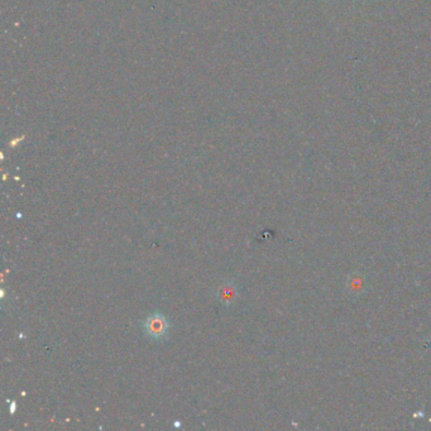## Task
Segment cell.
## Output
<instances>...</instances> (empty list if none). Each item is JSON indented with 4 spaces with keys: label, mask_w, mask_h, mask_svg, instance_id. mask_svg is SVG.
<instances>
[{
    "label": "cell",
    "mask_w": 431,
    "mask_h": 431,
    "mask_svg": "<svg viewBox=\"0 0 431 431\" xmlns=\"http://www.w3.org/2000/svg\"><path fill=\"white\" fill-rule=\"evenodd\" d=\"M145 327L153 339H163L168 333V321L161 314H154L146 320Z\"/></svg>",
    "instance_id": "obj_1"
},
{
    "label": "cell",
    "mask_w": 431,
    "mask_h": 431,
    "mask_svg": "<svg viewBox=\"0 0 431 431\" xmlns=\"http://www.w3.org/2000/svg\"><path fill=\"white\" fill-rule=\"evenodd\" d=\"M236 290L231 286H224L220 290V299L222 302H231L234 300Z\"/></svg>",
    "instance_id": "obj_2"
}]
</instances>
